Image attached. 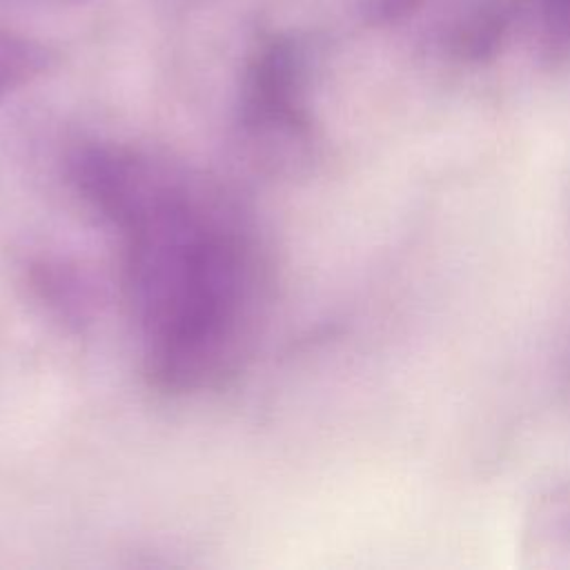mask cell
Returning <instances> with one entry per match:
<instances>
[{"label":"cell","instance_id":"cell-1","mask_svg":"<svg viewBox=\"0 0 570 570\" xmlns=\"http://www.w3.org/2000/svg\"><path fill=\"white\" fill-rule=\"evenodd\" d=\"M109 223L125 238L122 285L151 383L185 394L234 374L267 298V263L240 205L203 174L147 151Z\"/></svg>","mask_w":570,"mask_h":570},{"label":"cell","instance_id":"cell-2","mask_svg":"<svg viewBox=\"0 0 570 570\" xmlns=\"http://www.w3.org/2000/svg\"><path fill=\"white\" fill-rule=\"evenodd\" d=\"M240 120L256 145L303 147L309 120L303 107V62L292 42L269 40L256 51L243 91Z\"/></svg>","mask_w":570,"mask_h":570},{"label":"cell","instance_id":"cell-3","mask_svg":"<svg viewBox=\"0 0 570 570\" xmlns=\"http://www.w3.org/2000/svg\"><path fill=\"white\" fill-rule=\"evenodd\" d=\"M525 552L539 557H570V483L541 497L528 519Z\"/></svg>","mask_w":570,"mask_h":570},{"label":"cell","instance_id":"cell-4","mask_svg":"<svg viewBox=\"0 0 570 570\" xmlns=\"http://www.w3.org/2000/svg\"><path fill=\"white\" fill-rule=\"evenodd\" d=\"M49 67V51L7 27H0V98L29 85Z\"/></svg>","mask_w":570,"mask_h":570},{"label":"cell","instance_id":"cell-5","mask_svg":"<svg viewBox=\"0 0 570 570\" xmlns=\"http://www.w3.org/2000/svg\"><path fill=\"white\" fill-rule=\"evenodd\" d=\"M423 0H363V13L370 22H390L410 13Z\"/></svg>","mask_w":570,"mask_h":570},{"label":"cell","instance_id":"cell-6","mask_svg":"<svg viewBox=\"0 0 570 570\" xmlns=\"http://www.w3.org/2000/svg\"><path fill=\"white\" fill-rule=\"evenodd\" d=\"M541 11L550 31L570 38V0H541Z\"/></svg>","mask_w":570,"mask_h":570}]
</instances>
